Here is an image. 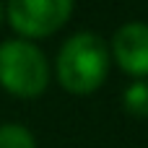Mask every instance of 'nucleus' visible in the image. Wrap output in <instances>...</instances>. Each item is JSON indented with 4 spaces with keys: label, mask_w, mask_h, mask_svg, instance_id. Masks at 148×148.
<instances>
[{
    "label": "nucleus",
    "mask_w": 148,
    "mask_h": 148,
    "mask_svg": "<svg viewBox=\"0 0 148 148\" xmlns=\"http://www.w3.org/2000/svg\"><path fill=\"white\" fill-rule=\"evenodd\" d=\"M109 73V52L101 36L91 31L73 34L57 55V78L73 94L96 91Z\"/></svg>",
    "instance_id": "f257e3e1"
},
{
    "label": "nucleus",
    "mask_w": 148,
    "mask_h": 148,
    "mask_svg": "<svg viewBox=\"0 0 148 148\" xmlns=\"http://www.w3.org/2000/svg\"><path fill=\"white\" fill-rule=\"evenodd\" d=\"M49 68L44 52L23 39H8L0 44V83L16 96L31 99L47 88Z\"/></svg>",
    "instance_id": "f03ea898"
},
{
    "label": "nucleus",
    "mask_w": 148,
    "mask_h": 148,
    "mask_svg": "<svg viewBox=\"0 0 148 148\" xmlns=\"http://www.w3.org/2000/svg\"><path fill=\"white\" fill-rule=\"evenodd\" d=\"M73 13L70 0H13L5 16L16 31L23 36H47L57 31Z\"/></svg>",
    "instance_id": "7ed1b4c3"
},
{
    "label": "nucleus",
    "mask_w": 148,
    "mask_h": 148,
    "mask_svg": "<svg viewBox=\"0 0 148 148\" xmlns=\"http://www.w3.org/2000/svg\"><path fill=\"white\" fill-rule=\"evenodd\" d=\"M112 55L125 73L148 75V23L133 21L112 36Z\"/></svg>",
    "instance_id": "20e7f679"
},
{
    "label": "nucleus",
    "mask_w": 148,
    "mask_h": 148,
    "mask_svg": "<svg viewBox=\"0 0 148 148\" xmlns=\"http://www.w3.org/2000/svg\"><path fill=\"white\" fill-rule=\"evenodd\" d=\"M122 104L130 114L135 117H148V81H135L125 88Z\"/></svg>",
    "instance_id": "39448f33"
},
{
    "label": "nucleus",
    "mask_w": 148,
    "mask_h": 148,
    "mask_svg": "<svg viewBox=\"0 0 148 148\" xmlns=\"http://www.w3.org/2000/svg\"><path fill=\"white\" fill-rule=\"evenodd\" d=\"M0 148H36V143L23 125L8 122V125H0Z\"/></svg>",
    "instance_id": "423d86ee"
},
{
    "label": "nucleus",
    "mask_w": 148,
    "mask_h": 148,
    "mask_svg": "<svg viewBox=\"0 0 148 148\" xmlns=\"http://www.w3.org/2000/svg\"><path fill=\"white\" fill-rule=\"evenodd\" d=\"M0 21H3V5H0Z\"/></svg>",
    "instance_id": "0eeeda50"
}]
</instances>
